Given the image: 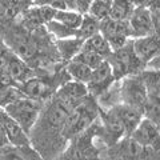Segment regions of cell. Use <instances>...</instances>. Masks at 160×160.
Listing matches in <instances>:
<instances>
[{"label": "cell", "mask_w": 160, "mask_h": 160, "mask_svg": "<svg viewBox=\"0 0 160 160\" xmlns=\"http://www.w3.org/2000/svg\"><path fill=\"white\" fill-rule=\"evenodd\" d=\"M99 113V108L92 102L82 100L75 106L67 115L66 122L62 129L64 139H73L84 132L93 123Z\"/></svg>", "instance_id": "1"}, {"label": "cell", "mask_w": 160, "mask_h": 160, "mask_svg": "<svg viewBox=\"0 0 160 160\" xmlns=\"http://www.w3.org/2000/svg\"><path fill=\"white\" fill-rule=\"evenodd\" d=\"M107 59L109 66H111L115 80H120L129 76V75H133L136 71L146 66L135 55L132 48V40H128L122 48L112 51Z\"/></svg>", "instance_id": "2"}, {"label": "cell", "mask_w": 160, "mask_h": 160, "mask_svg": "<svg viewBox=\"0 0 160 160\" xmlns=\"http://www.w3.org/2000/svg\"><path fill=\"white\" fill-rule=\"evenodd\" d=\"M42 107V102L29 99L27 96H22L7 104L4 109L12 119L16 120L24 131L29 133L38 122Z\"/></svg>", "instance_id": "3"}, {"label": "cell", "mask_w": 160, "mask_h": 160, "mask_svg": "<svg viewBox=\"0 0 160 160\" xmlns=\"http://www.w3.org/2000/svg\"><path fill=\"white\" fill-rule=\"evenodd\" d=\"M151 147H144L139 144L131 136H123L116 143L109 146L107 155L112 159H148L151 155H158Z\"/></svg>", "instance_id": "4"}, {"label": "cell", "mask_w": 160, "mask_h": 160, "mask_svg": "<svg viewBox=\"0 0 160 160\" xmlns=\"http://www.w3.org/2000/svg\"><path fill=\"white\" fill-rule=\"evenodd\" d=\"M100 33L106 38L112 51L122 48L131 39L128 20L119 22V20H112L109 18L104 19L100 22Z\"/></svg>", "instance_id": "5"}, {"label": "cell", "mask_w": 160, "mask_h": 160, "mask_svg": "<svg viewBox=\"0 0 160 160\" xmlns=\"http://www.w3.org/2000/svg\"><path fill=\"white\" fill-rule=\"evenodd\" d=\"M147 88L140 75L129 76L124 80L122 87V99L124 104L136 107L143 111V106L147 100Z\"/></svg>", "instance_id": "6"}, {"label": "cell", "mask_w": 160, "mask_h": 160, "mask_svg": "<svg viewBox=\"0 0 160 160\" xmlns=\"http://www.w3.org/2000/svg\"><path fill=\"white\" fill-rule=\"evenodd\" d=\"M133 140L144 147H151L155 151L159 152L160 149V133H159V124L153 123L152 120L147 118H142L136 128L129 135Z\"/></svg>", "instance_id": "7"}, {"label": "cell", "mask_w": 160, "mask_h": 160, "mask_svg": "<svg viewBox=\"0 0 160 160\" xmlns=\"http://www.w3.org/2000/svg\"><path fill=\"white\" fill-rule=\"evenodd\" d=\"M112 69L109 66L108 60L106 59L102 62L100 66H98L95 69H92L89 80L86 83L88 92H91L93 96H102V95L109 88V86L113 82Z\"/></svg>", "instance_id": "8"}, {"label": "cell", "mask_w": 160, "mask_h": 160, "mask_svg": "<svg viewBox=\"0 0 160 160\" xmlns=\"http://www.w3.org/2000/svg\"><path fill=\"white\" fill-rule=\"evenodd\" d=\"M99 112L103 122L102 135L106 139L107 146L109 147L116 143L119 139L126 136V129H124L122 120H120V118L118 116V113L113 108L108 109V111H103V109L99 108Z\"/></svg>", "instance_id": "9"}, {"label": "cell", "mask_w": 160, "mask_h": 160, "mask_svg": "<svg viewBox=\"0 0 160 160\" xmlns=\"http://www.w3.org/2000/svg\"><path fill=\"white\" fill-rule=\"evenodd\" d=\"M128 26L131 31V38H143L156 33L147 6H139L133 8V12L128 19Z\"/></svg>", "instance_id": "10"}, {"label": "cell", "mask_w": 160, "mask_h": 160, "mask_svg": "<svg viewBox=\"0 0 160 160\" xmlns=\"http://www.w3.org/2000/svg\"><path fill=\"white\" fill-rule=\"evenodd\" d=\"M0 122H2L3 127H4V131H6L9 144H12V146L16 148L29 147L28 133L20 127V124L16 120L9 116L3 107H0Z\"/></svg>", "instance_id": "11"}, {"label": "cell", "mask_w": 160, "mask_h": 160, "mask_svg": "<svg viewBox=\"0 0 160 160\" xmlns=\"http://www.w3.org/2000/svg\"><path fill=\"white\" fill-rule=\"evenodd\" d=\"M132 48L142 63L147 64L152 62L159 56V35L152 33L143 38H135V40H132Z\"/></svg>", "instance_id": "12"}, {"label": "cell", "mask_w": 160, "mask_h": 160, "mask_svg": "<svg viewBox=\"0 0 160 160\" xmlns=\"http://www.w3.org/2000/svg\"><path fill=\"white\" fill-rule=\"evenodd\" d=\"M19 89L24 96L38 100V102L47 100L52 92L49 84L44 79H39V78H31L26 80V82L19 86Z\"/></svg>", "instance_id": "13"}, {"label": "cell", "mask_w": 160, "mask_h": 160, "mask_svg": "<svg viewBox=\"0 0 160 160\" xmlns=\"http://www.w3.org/2000/svg\"><path fill=\"white\" fill-rule=\"evenodd\" d=\"M113 109L116 111L118 116L122 120L124 129H126V136H129L132 133V131L136 126L139 124V122L143 118V111L139 109L136 107L128 106V104H120V106L113 107Z\"/></svg>", "instance_id": "14"}, {"label": "cell", "mask_w": 160, "mask_h": 160, "mask_svg": "<svg viewBox=\"0 0 160 160\" xmlns=\"http://www.w3.org/2000/svg\"><path fill=\"white\" fill-rule=\"evenodd\" d=\"M55 9L48 6H35L24 12V22L28 27L35 28L42 24H47L53 19Z\"/></svg>", "instance_id": "15"}, {"label": "cell", "mask_w": 160, "mask_h": 160, "mask_svg": "<svg viewBox=\"0 0 160 160\" xmlns=\"http://www.w3.org/2000/svg\"><path fill=\"white\" fill-rule=\"evenodd\" d=\"M4 71L12 78V80L16 84H22L26 80L32 78V69L20 58H9Z\"/></svg>", "instance_id": "16"}, {"label": "cell", "mask_w": 160, "mask_h": 160, "mask_svg": "<svg viewBox=\"0 0 160 160\" xmlns=\"http://www.w3.org/2000/svg\"><path fill=\"white\" fill-rule=\"evenodd\" d=\"M82 49L92 51L95 53L100 55V56H103L104 59H107L112 52V49H111V47H109L108 42L100 32L95 33V35H92L91 38L84 40L83 44H82Z\"/></svg>", "instance_id": "17"}, {"label": "cell", "mask_w": 160, "mask_h": 160, "mask_svg": "<svg viewBox=\"0 0 160 160\" xmlns=\"http://www.w3.org/2000/svg\"><path fill=\"white\" fill-rule=\"evenodd\" d=\"M52 20L63 24L64 27H67L69 29L76 31L80 27V24H82L83 15L79 13L78 11H71V9H55Z\"/></svg>", "instance_id": "18"}, {"label": "cell", "mask_w": 160, "mask_h": 160, "mask_svg": "<svg viewBox=\"0 0 160 160\" xmlns=\"http://www.w3.org/2000/svg\"><path fill=\"white\" fill-rule=\"evenodd\" d=\"M135 6L129 0H111L108 18L119 22H127L133 12Z\"/></svg>", "instance_id": "19"}, {"label": "cell", "mask_w": 160, "mask_h": 160, "mask_svg": "<svg viewBox=\"0 0 160 160\" xmlns=\"http://www.w3.org/2000/svg\"><path fill=\"white\" fill-rule=\"evenodd\" d=\"M143 116L153 123L159 124L160 122V95L159 93H148L147 100L143 106Z\"/></svg>", "instance_id": "20"}, {"label": "cell", "mask_w": 160, "mask_h": 160, "mask_svg": "<svg viewBox=\"0 0 160 160\" xmlns=\"http://www.w3.org/2000/svg\"><path fill=\"white\" fill-rule=\"evenodd\" d=\"M98 32H100V22L91 18L88 13H84L82 24H80V27L76 29V38L84 42L86 39L91 38L92 35L98 33Z\"/></svg>", "instance_id": "21"}, {"label": "cell", "mask_w": 160, "mask_h": 160, "mask_svg": "<svg viewBox=\"0 0 160 160\" xmlns=\"http://www.w3.org/2000/svg\"><path fill=\"white\" fill-rule=\"evenodd\" d=\"M67 71L69 73V76L73 78L75 80L82 83H87L89 80V76H91L92 69L87 67L86 64H83L82 62H79V60L71 59V62L67 66Z\"/></svg>", "instance_id": "22"}, {"label": "cell", "mask_w": 160, "mask_h": 160, "mask_svg": "<svg viewBox=\"0 0 160 160\" xmlns=\"http://www.w3.org/2000/svg\"><path fill=\"white\" fill-rule=\"evenodd\" d=\"M109 7H111V2H107V0H92L87 13L91 18L96 19L98 22H102V20L108 18Z\"/></svg>", "instance_id": "23"}, {"label": "cell", "mask_w": 160, "mask_h": 160, "mask_svg": "<svg viewBox=\"0 0 160 160\" xmlns=\"http://www.w3.org/2000/svg\"><path fill=\"white\" fill-rule=\"evenodd\" d=\"M72 59H76L79 62H82L83 64H86V66L89 67L91 69H95L98 66L102 64V62L106 60L103 56H100L98 53H95L92 51H87V49H82V48H80V51L75 55Z\"/></svg>", "instance_id": "24"}, {"label": "cell", "mask_w": 160, "mask_h": 160, "mask_svg": "<svg viewBox=\"0 0 160 160\" xmlns=\"http://www.w3.org/2000/svg\"><path fill=\"white\" fill-rule=\"evenodd\" d=\"M58 47L59 49L63 52V55L66 58H68V60H71L75 55H76L79 51H80V48H82V44H83V40H80V39H76V40H73V39H64L62 40V42H58Z\"/></svg>", "instance_id": "25"}, {"label": "cell", "mask_w": 160, "mask_h": 160, "mask_svg": "<svg viewBox=\"0 0 160 160\" xmlns=\"http://www.w3.org/2000/svg\"><path fill=\"white\" fill-rule=\"evenodd\" d=\"M22 96H24V95L20 92L19 88H15V86H8V87L0 86V107L4 108L7 104Z\"/></svg>", "instance_id": "26"}, {"label": "cell", "mask_w": 160, "mask_h": 160, "mask_svg": "<svg viewBox=\"0 0 160 160\" xmlns=\"http://www.w3.org/2000/svg\"><path fill=\"white\" fill-rule=\"evenodd\" d=\"M32 6H48L53 9H67L62 0H32Z\"/></svg>", "instance_id": "27"}, {"label": "cell", "mask_w": 160, "mask_h": 160, "mask_svg": "<svg viewBox=\"0 0 160 160\" xmlns=\"http://www.w3.org/2000/svg\"><path fill=\"white\" fill-rule=\"evenodd\" d=\"M91 3H92V0H76V11L82 15L87 13Z\"/></svg>", "instance_id": "28"}, {"label": "cell", "mask_w": 160, "mask_h": 160, "mask_svg": "<svg viewBox=\"0 0 160 160\" xmlns=\"http://www.w3.org/2000/svg\"><path fill=\"white\" fill-rule=\"evenodd\" d=\"M8 144H9V142H8V139H7L6 131H4V127H3L2 122H0V149L4 148V147H7Z\"/></svg>", "instance_id": "29"}, {"label": "cell", "mask_w": 160, "mask_h": 160, "mask_svg": "<svg viewBox=\"0 0 160 160\" xmlns=\"http://www.w3.org/2000/svg\"><path fill=\"white\" fill-rule=\"evenodd\" d=\"M62 2L66 4L67 9H71V11H76V0H62Z\"/></svg>", "instance_id": "30"}, {"label": "cell", "mask_w": 160, "mask_h": 160, "mask_svg": "<svg viewBox=\"0 0 160 160\" xmlns=\"http://www.w3.org/2000/svg\"><path fill=\"white\" fill-rule=\"evenodd\" d=\"M129 2H131L135 7H139V6H146L148 0H129Z\"/></svg>", "instance_id": "31"}, {"label": "cell", "mask_w": 160, "mask_h": 160, "mask_svg": "<svg viewBox=\"0 0 160 160\" xmlns=\"http://www.w3.org/2000/svg\"><path fill=\"white\" fill-rule=\"evenodd\" d=\"M19 6H29L31 4L32 6V0H15Z\"/></svg>", "instance_id": "32"}, {"label": "cell", "mask_w": 160, "mask_h": 160, "mask_svg": "<svg viewBox=\"0 0 160 160\" xmlns=\"http://www.w3.org/2000/svg\"><path fill=\"white\" fill-rule=\"evenodd\" d=\"M107 2H111V0H107Z\"/></svg>", "instance_id": "33"}]
</instances>
